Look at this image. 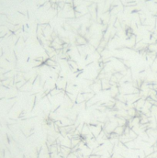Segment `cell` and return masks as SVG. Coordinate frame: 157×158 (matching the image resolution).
Returning <instances> with one entry per match:
<instances>
[{"mask_svg": "<svg viewBox=\"0 0 157 158\" xmlns=\"http://www.w3.org/2000/svg\"><path fill=\"white\" fill-rule=\"evenodd\" d=\"M109 92H110V96L112 98H116V97L119 94V89H118V85H111L110 89H109Z\"/></svg>", "mask_w": 157, "mask_h": 158, "instance_id": "1", "label": "cell"}, {"mask_svg": "<svg viewBox=\"0 0 157 158\" xmlns=\"http://www.w3.org/2000/svg\"><path fill=\"white\" fill-rule=\"evenodd\" d=\"M111 84L109 82V79H102L101 80V87H102V90L106 91V90H109L110 87H111Z\"/></svg>", "mask_w": 157, "mask_h": 158, "instance_id": "2", "label": "cell"}, {"mask_svg": "<svg viewBox=\"0 0 157 158\" xmlns=\"http://www.w3.org/2000/svg\"><path fill=\"white\" fill-rule=\"evenodd\" d=\"M98 103V99H97L96 96L94 98H92L91 99H89L88 101L85 102L86 104V108H89V107H94V106H97Z\"/></svg>", "mask_w": 157, "mask_h": 158, "instance_id": "3", "label": "cell"}, {"mask_svg": "<svg viewBox=\"0 0 157 158\" xmlns=\"http://www.w3.org/2000/svg\"><path fill=\"white\" fill-rule=\"evenodd\" d=\"M76 42H77V44H78V45H80V46L88 44V40L85 39L84 36H81V35H79L78 37L76 38Z\"/></svg>", "mask_w": 157, "mask_h": 158, "instance_id": "4", "label": "cell"}, {"mask_svg": "<svg viewBox=\"0 0 157 158\" xmlns=\"http://www.w3.org/2000/svg\"><path fill=\"white\" fill-rule=\"evenodd\" d=\"M124 129H125V126H117L116 128H115V130H114V131L113 132H115L117 135L118 136H121V135H123L124 134Z\"/></svg>", "mask_w": 157, "mask_h": 158, "instance_id": "5", "label": "cell"}, {"mask_svg": "<svg viewBox=\"0 0 157 158\" xmlns=\"http://www.w3.org/2000/svg\"><path fill=\"white\" fill-rule=\"evenodd\" d=\"M84 95V98H85V101H88L89 99H91L92 98H94L96 96V94L94 92H87V93H83Z\"/></svg>", "mask_w": 157, "mask_h": 158, "instance_id": "6", "label": "cell"}, {"mask_svg": "<svg viewBox=\"0 0 157 158\" xmlns=\"http://www.w3.org/2000/svg\"><path fill=\"white\" fill-rule=\"evenodd\" d=\"M128 115L130 117V118H134V117H136L137 116V110H136V109L135 108H130V109H128Z\"/></svg>", "mask_w": 157, "mask_h": 158, "instance_id": "7", "label": "cell"}, {"mask_svg": "<svg viewBox=\"0 0 157 158\" xmlns=\"http://www.w3.org/2000/svg\"><path fill=\"white\" fill-rule=\"evenodd\" d=\"M76 102L77 104H81V103L85 102V98H84L83 93H79L78 95L76 96Z\"/></svg>", "mask_w": 157, "mask_h": 158, "instance_id": "8", "label": "cell"}]
</instances>
